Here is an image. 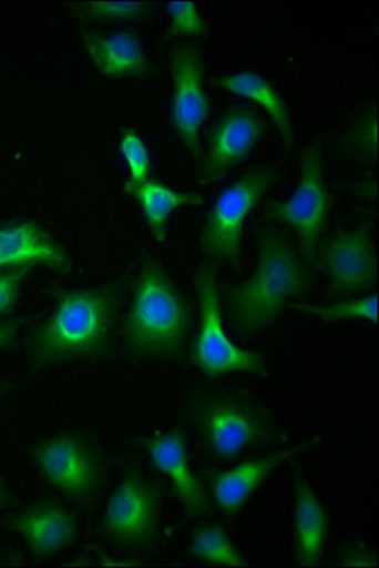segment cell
<instances>
[{
    "mask_svg": "<svg viewBox=\"0 0 379 568\" xmlns=\"http://www.w3.org/2000/svg\"><path fill=\"white\" fill-rule=\"evenodd\" d=\"M330 210V195L324 181V160L317 145L307 148L300 160V182L289 200L268 205L273 221L290 226L298 235L304 261L311 266Z\"/></svg>",
    "mask_w": 379,
    "mask_h": 568,
    "instance_id": "7",
    "label": "cell"
},
{
    "mask_svg": "<svg viewBox=\"0 0 379 568\" xmlns=\"http://www.w3.org/2000/svg\"><path fill=\"white\" fill-rule=\"evenodd\" d=\"M198 427L206 448L217 458H233L243 449L272 440V424L264 410L235 399L204 405Z\"/></svg>",
    "mask_w": 379,
    "mask_h": 568,
    "instance_id": "9",
    "label": "cell"
},
{
    "mask_svg": "<svg viewBox=\"0 0 379 568\" xmlns=\"http://www.w3.org/2000/svg\"><path fill=\"white\" fill-rule=\"evenodd\" d=\"M82 41L95 69L104 77L142 78L150 72L145 45L132 30L85 32Z\"/></svg>",
    "mask_w": 379,
    "mask_h": 568,
    "instance_id": "16",
    "label": "cell"
},
{
    "mask_svg": "<svg viewBox=\"0 0 379 568\" xmlns=\"http://www.w3.org/2000/svg\"><path fill=\"white\" fill-rule=\"evenodd\" d=\"M10 500V488L6 483V479L0 476V508H3Z\"/></svg>",
    "mask_w": 379,
    "mask_h": 568,
    "instance_id": "30",
    "label": "cell"
},
{
    "mask_svg": "<svg viewBox=\"0 0 379 568\" xmlns=\"http://www.w3.org/2000/svg\"><path fill=\"white\" fill-rule=\"evenodd\" d=\"M172 124L178 140L190 155L202 159L199 133L211 115V99L204 89L202 52L191 45H181L172 55Z\"/></svg>",
    "mask_w": 379,
    "mask_h": 568,
    "instance_id": "10",
    "label": "cell"
},
{
    "mask_svg": "<svg viewBox=\"0 0 379 568\" xmlns=\"http://www.w3.org/2000/svg\"><path fill=\"white\" fill-rule=\"evenodd\" d=\"M370 558L372 557H370V552H368V550L356 549L347 555V564L348 566H365L363 561H361V559H365V562L370 566V564H372L370 562Z\"/></svg>",
    "mask_w": 379,
    "mask_h": 568,
    "instance_id": "29",
    "label": "cell"
},
{
    "mask_svg": "<svg viewBox=\"0 0 379 568\" xmlns=\"http://www.w3.org/2000/svg\"><path fill=\"white\" fill-rule=\"evenodd\" d=\"M116 307L115 286L60 292L50 316L30 336V366L52 368L106 352Z\"/></svg>",
    "mask_w": 379,
    "mask_h": 568,
    "instance_id": "1",
    "label": "cell"
},
{
    "mask_svg": "<svg viewBox=\"0 0 379 568\" xmlns=\"http://www.w3.org/2000/svg\"><path fill=\"white\" fill-rule=\"evenodd\" d=\"M2 564H6V562H3V557H0V566H2Z\"/></svg>",
    "mask_w": 379,
    "mask_h": 568,
    "instance_id": "31",
    "label": "cell"
},
{
    "mask_svg": "<svg viewBox=\"0 0 379 568\" xmlns=\"http://www.w3.org/2000/svg\"><path fill=\"white\" fill-rule=\"evenodd\" d=\"M47 266L57 273L72 270V257L34 222L0 226V271Z\"/></svg>",
    "mask_w": 379,
    "mask_h": 568,
    "instance_id": "14",
    "label": "cell"
},
{
    "mask_svg": "<svg viewBox=\"0 0 379 568\" xmlns=\"http://www.w3.org/2000/svg\"><path fill=\"white\" fill-rule=\"evenodd\" d=\"M32 460L42 478L69 499L85 504L102 489L103 460L84 436L61 434L42 440L32 449Z\"/></svg>",
    "mask_w": 379,
    "mask_h": 568,
    "instance_id": "6",
    "label": "cell"
},
{
    "mask_svg": "<svg viewBox=\"0 0 379 568\" xmlns=\"http://www.w3.org/2000/svg\"><path fill=\"white\" fill-rule=\"evenodd\" d=\"M311 270L294 244L276 229H263L258 266L252 277L229 292V317L246 335L276 322L289 301L308 294Z\"/></svg>",
    "mask_w": 379,
    "mask_h": 568,
    "instance_id": "2",
    "label": "cell"
},
{
    "mask_svg": "<svg viewBox=\"0 0 379 568\" xmlns=\"http://www.w3.org/2000/svg\"><path fill=\"white\" fill-rule=\"evenodd\" d=\"M165 10H167L170 21H172L170 33L173 37H207V24L199 14L197 3L168 2Z\"/></svg>",
    "mask_w": 379,
    "mask_h": 568,
    "instance_id": "25",
    "label": "cell"
},
{
    "mask_svg": "<svg viewBox=\"0 0 379 568\" xmlns=\"http://www.w3.org/2000/svg\"><path fill=\"white\" fill-rule=\"evenodd\" d=\"M81 14L86 20H139L151 12L150 2H86L81 3Z\"/></svg>",
    "mask_w": 379,
    "mask_h": 568,
    "instance_id": "24",
    "label": "cell"
},
{
    "mask_svg": "<svg viewBox=\"0 0 379 568\" xmlns=\"http://www.w3.org/2000/svg\"><path fill=\"white\" fill-rule=\"evenodd\" d=\"M276 181L274 169L258 165L219 192L199 234V246L208 260L242 261L244 224Z\"/></svg>",
    "mask_w": 379,
    "mask_h": 568,
    "instance_id": "4",
    "label": "cell"
},
{
    "mask_svg": "<svg viewBox=\"0 0 379 568\" xmlns=\"http://www.w3.org/2000/svg\"><path fill=\"white\" fill-rule=\"evenodd\" d=\"M7 527L20 536L34 558H48L76 540L78 521L71 510L52 500H42L7 519Z\"/></svg>",
    "mask_w": 379,
    "mask_h": 568,
    "instance_id": "13",
    "label": "cell"
},
{
    "mask_svg": "<svg viewBox=\"0 0 379 568\" xmlns=\"http://www.w3.org/2000/svg\"><path fill=\"white\" fill-rule=\"evenodd\" d=\"M299 312L307 313L309 316L320 318L324 322L335 321H365L378 323V295L365 296L361 300L342 301L330 305H296Z\"/></svg>",
    "mask_w": 379,
    "mask_h": 568,
    "instance_id": "22",
    "label": "cell"
},
{
    "mask_svg": "<svg viewBox=\"0 0 379 568\" xmlns=\"http://www.w3.org/2000/svg\"><path fill=\"white\" fill-rule=\"evenodd\" d=\"M147 456L161 474L172 479L178 500L191 517H202L208 510L206 493L187 460L185 435L178 430L167 432L147 440Z\"/></svg>",
    "mask_w": 379,
    "mask_h": 568,
    "instance_id": "15",
    "label": "cell"
},
{
    "mask_svg": "<svg viewBox=\"0 0 379 568\" xmlns=\"http://www.w3.org/2000/svg\"><path fill=\"white\" fill-rule=\"evenodd\" d=\"M19 322H0V349L11 347L16 343L17 334H19ZM12 386L6 379L0 378V399L10 395Z\"/></svg>",
    "mask_w": 379,
    "mask_h": 568,
    "instance_id": "28",
    "label": "cell"
},
{
    "mask_svg": "<svg viewBox=\"0 0 379 568\" xmlns=\"http://www.w3.org/2000/svg\"><path fill=\"white\" fill-rule=\"evenodd\" d=\"M28 271L29 268H17L0 273V316L14 310Z\"/></svg>",
    "mask_w": 379,
    "mask_h": 568,
    "instance_id": "27",
    "label": "cell"
},
{
    "mask_svg": "<svg viewBox=\"0 0 379 568\" xmlns=\"http://www.w3.org/2000/svg\"><path fill=\"white\" fill-rule=\"evenodd\" d=\"M191 310L155 257H143L132 307L124 321L125 347L137 357H165L185 344Z\"/></svg>",
    "mask_w": 379,
    "mask_h": 568,
    "instance_id": "3",
    "label": "cell"
},
{
    "mask_svg": "<svg viewBox=\"0 0 379 568\" xmlns=\"http://www.w3.org/2000/svg\"><path fill=\"white\" fill-rule=\"evenodd\" d=\"M320 255L330 283L339 294H357L377 282V253L366 224L330 239Z\"/></svg>",
    "mask_w": 379,
    "mask_h": 568,
    "instance_id": "12",
    "label": "cell"
},
{
    "mask_svg": "<svg viewBox=\"0 0 379 568\" xmlns=\"http://www.w3.org/2000/svg\"><path fill=\"white\" fill-rule=\"evenodd\" d=\"M267 131V122L252 108H229L208 133L206 155L199 159V183L213 185L222 181L252 154Z\"/></svg>",
    "mask_w": 379,
    "mask_h": 568,
    "instance_id": "11",
    "label": "cell"
},
{
    "mask_svg": "<svg viewBox=\"0 0 379 568\" xmlns=\"http://www.w3.org/2000/svg\"><path fill=\"white\" fill-rule=\"evenodd\" d=\"M329 519L325 506L300 476L295 480L294 532L300 566H316L324 557Z\"/></svg>",
    "mask_w": 379,
    "mask_h": 568,
    "instance_id": "17",
    "label": "cell"
},
{
    "mask_svg": "<svg viewBox=\"0 0 379 568\" xmlns=\"http://www.w3.org/2000/svg\"><path fill=\"white\" fill-rule=\"evenodd\" d=\"M191 554L217 566L239 567L246 564L224 528L217 526L202 527L195 532Z\"/></svg>",
    "mask_w": 379,
    "mask_h": 568,
    "instance_id": "21",
    "label": "cell"
},
{
    "mask_svg": "<svg viewBox=\"0 0 379 568\" xmlns=\"http://www.w3.org/2000/svg\"><path fill=\"white\" fill-rule=\"evenodd\" d=\"M348 146L363 160H372L377 156L378 130L375 112H368L357 122L348 138Z\"/></svg>",
    "mask_w": 379,
    "mask_h": 568,
    "instance_id": "26",
    "label": "cell"
},
{
    "mask_svg": "<svg viewBox=\"0 0 379 568\" xmlns=\"http://www.w3.org/2000/svg\"><path fill=\"white\" fill-rule=\"evenodd\" d=\"M120 152L129 170V183L139 185L147 181L151 173V155L145 140L134 130H126L120 139Z\"/></svg>",
    "mask_w": 379,
    "mask_h": 568,
    "instance_id": "23",
    "label": "cell"
},
{
    "mask_svg": "<svg viewBox=\"0 0 379 568\" xmlns=\"http://www.w3.org/2000/svg\"><path fill=\"white\" fill-rule=\"evenodd\" d=\"M124 192L141 205L147 226L160 243L167 240L168 221L176 210L198 205L204 201L202 195L174 191L155 179H147L139 185L125 182Z\"/></svg>",
    "mask_w": 379,
    "mask_h": 568,
    "instance_id": "20",
    "label": "cell"
},
{
    "mask_svg": "<svg viewBox=\"0 0 379 568\" xmlns=\"http://www.w3.org/2000/svg\"><path fill=\"white\" fill-rule=\"evenodd\" d=\"M199 304V327L194 345V364L208 377L233 373L265 374L263 357L239 348L229 339L222 322L219 280L211 266L195 273Z\"/></svg>",
    "mask_w": 379,
    "mask_h": 568,
    "instance_id": "5",
    "label": "cell"
},
{
    "mask_svg": "<svg viewBox=\"0 0 379 568\" xmlns=\"http://www.w3.org/2000/svg\"><path fill=\"white\" fill-rule=\"evenodd\" d=\"M285 458L286 453L252 458L234 469L217 474L212 480V491L222 513L226 517L237 514Z\"/></svg>",
    "mask_w": 379,
    "mask_h": 568,
    "instance_id": "18",
    "label": "cell"
},
{
    "mask_svg": "<svg viewBox=\"0 0 379 568\" xmlns=\"http://www.w3.org/2000/svg\"><path fill=\"white\" fill-rule=\"evenodd\" d=\"M215 84L226 93L250 100V102L263 108L276 124L286 151L291 150L295 131L289 108H287L281 95L278 94V91L263 75L253 72V70H243V72L233 73V75L217 78Z\"/></svg>",
    "mask_w": 379,
    "mask_h": 568,
    "instance_id": "19",
    "label": "cell"
},
{
    "mask_svg": "<svg viewBox=\"0 0 379 568\" xmlns=\"http://www.w3.org/2000/svg\"><path fill=\"white\" fill-rule=\"evenodd\" d=\"M161 493L150 479L130 471L112 493L103 514L104 532L116 544L142 548L158 532Z\"/></svg>",
    "mask_w": 379,
    "mask_h": 568,
    "instance_id": "8",
    "label": "cell"
}]
</instances>
